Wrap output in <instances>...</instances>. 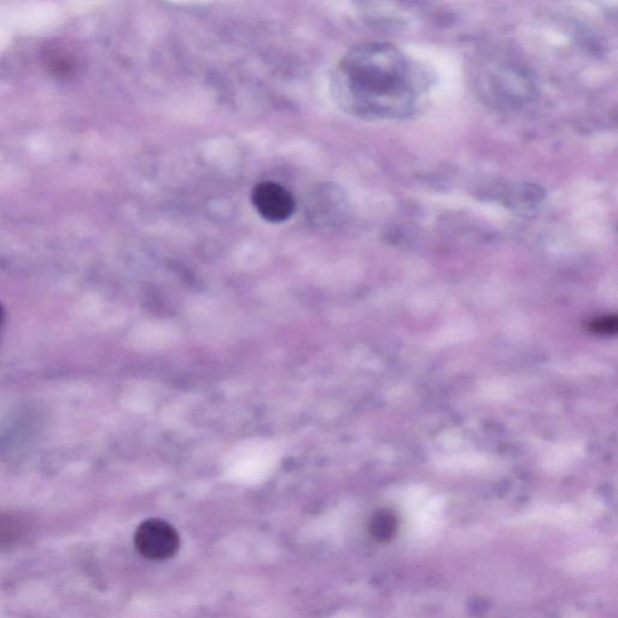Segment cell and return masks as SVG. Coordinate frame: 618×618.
<instances>
[{
	"mask_svg": "<svg viewBox=\"0 0 618 618\" xmlns=\"http://www.w3.org/2000/svg\"><path fill=\"white\" fill-rule=\"evenodd\" d=\"M396 530H398V520H396L393 512L382 510L373 515L370 522V533L376 541L388 542L392 540Z\"/></svg>",
	"mask_w": 618,
	"mask_h": 618,
	"instance_id": "7",
	"label": "cell"
},
{
	"mask_svg": "<svg viewBox=\"0 0 618 618\" xmlns=\"http://www.w3.org/2000/svg\"><path fill=\"white\" fill-rule=\"evenodd\" d=\"M250 198L256 213L267 223H285L296 211L293 194L283 185L271 180L256 184Z\"/></svg>",
	"mask_w": 618,
	"mask_h": 618,
	"instance_id": "3",
	"label": "cell"
},
{
	"mask_svg": "<svg viewBox=\"0 0 618 618\" xmlns=\"http://www.w3.org/2000/svg\"><path fill=\"white\" fill-rule=\"evenodd\" d=\"M542 194L539 188L532 185L517 186L509 194V203L512 209L522 214H532L536 211L539 204L542 203Z\"/></svg>",
	"mask_w": 618,
	"mask_h": 618,
	"instance_id": "6",
	"label": "cell"
},
{
	"mask_svg": "<svg viewBox=\"0 0 618 618\" xmlns=\"http://www.w3.org/2000/svg\"><path fill=\"white\" fill-rule=\"evenodd\" d=\"M46 68L58 78H71L78 71L79 60L77 55L67 46H54L46 51L44 57Z\"/></svg>",
	"mask_w": 618,
	"mask_h": 618,
	"instance_id": "5",
	"label": "cell"
},
{
	"mask_svg": "<svg viewBox=\"0 0 618 618\" xmlns=\"http://www.w3.org/2000/svg\"><path fill=\"white\" fill-rule=\"evenodd\" d=\"M618 328L617 318L615 316H606L593 320L590 329L594 334L598 335H615Z\"/></svg>",
	"mask_w": 618,
	"mask_h": 618,
	"instance_id": "8",
	"label": "cell"
},
{
	"mask_svg": "<svg viewBox=\"0 0 618 618\" xmlns=\"http://www.w3.org/2000/svg\"><path fill=\"white\" fill-rule=\"evenodd\" d=\"M424 90V77L416 64L387 43L354 46L332 75L338 107L367 121L406 118L415 112Z\"/></svg>",
	"mask_w": 618,
	"mask_h": 618,
	"instance_id": "1",
	"label": "cell"
},
{
	"mask_svg": "<svg viewBox=\"0 0 618 618\" xmlns=\"http://www.w3.org/2000/svg\"><path fill=\"white\" fill-rule=\"evenodd\" d=\"M348 209L346 192L335 184H324L309 197L308 218L313 224L332 226L346 219Z\"/></svg>",
	"mask_w": 618,
	"mask_h": 618,
	"instance_id": "4",
	"label": "cell"
},
{
	"mask_svg": "<svg viewBox=\"0 0 618 618\" xmlns=\"http://www.w3.org/2000/svg\"><path fill=\"white\" fill-rule=\"evenodd\" d=\"M134 545L141 555L150 561H167L176 556L180 547V536L166 521L151 518L138 527Z\"/></svg>",
	"mask_w": 618,
	"mask_h": 618,
	"instance_id": "2",
	"label": "cell"
},
{
	"mask_svg": "<svg viewBox=\"0 0 618 618\" xmlns=\"http://www.w3.org/2000/svg\"><path fill=\"white\" fill-rule=\"evenodd\" d=\"M4 320V308L2 306V303H0V325H2Z\"/></svg>",
	"mask_w": 618,
	"mask_h": 618,
	"instance_id": "9",
	"label": "cell"
}]
</instances>
